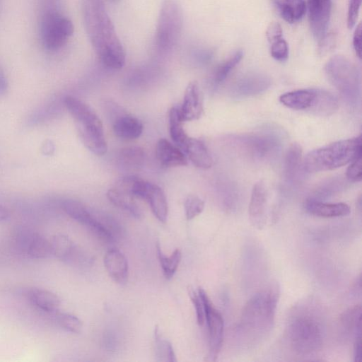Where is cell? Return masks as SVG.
<instances>
[{"label":"cell","instance_id":"cell-1","mask_svg":"<svg viewBox=\"0 0 362 362\" xmlns=\"http://www.w3.org/2000/svg\"><path fill=\"white\" fill-rule=\"evenodd\" d=\"M83 20L90 44L103 64L122 69L126 54L103 0H83Z\"/></svg>","mask_w":362,"mask_h":362},{"label":"cell","instance_id":"cell-2","mask_svg":"<svg viewBox=\"0 0 362 362\" xmlns=\"http://www.w3.org/2000/svg\"><path fill=\"white\" fill-rule=\"evenodd\" d=\"M279 295L276 282L256 293L243 308L240 328L247 334L257 336L269 332L274 322Z\"/></svg>","mask_w":362,"mask_h":362},{"label":"cell","instance_id":"cell-3","mask_svg":"<svg viewBox=\"0 0 362 362\" xmlns=\"http://www.w3.org/2000/svg\"><path fill=\"white\" fill-rule=\"evenodd\" d=\"M286 336L291 349L301 356L319 351L324 339L322 320L313 310L301 308L294 312L286 327Z\"/></svg>","mask_w":362,"mask_h":362},{"label":"cell","instance_id":"cell-4","mask_svg":"<svg viewBox=\"0 0 362 362\" xmlns=\"http://www.w3.org/2000/svg\"><path fill=\"white\" fill-rule=\"evenodd\" d=\"M361 136L341 140L310 151L303 167L309 173L332 170L351 163L361 153Z\"/></svg>","mask_w":362,"mask_h":362},{"label":"cell","instance_id":"cell-5","mask_svg":"<svg viewBox=\"0 0 362 362\" xmlns=\"http://www.w3.org/2000/svg\"><path fill=\"white\" fill-rule=\"evenodd\" d=\"M64 105L76 122L80 137L92 153L104 155L107 150L101 120L87 104L73 96L64 98Z\"/></svg>","mask_w":362,"mask_h":362},{"label":"cell","instance_id":"cell-6","mask_svg":"<svg viewBox=\"0 0 362 362\" xmlns=\"http://www.w3.org/2000/svg\"><path fill=\"white\" fill-rule=\"evenodd\" d=\"M325 72L348 103H357L361 93V73L355 64L345 56L334 55L327 62Z\"/></svg>","mask_w":362,"mask_h":362},{"label":"cell","instance_id":"cell-7","mask_svg":"<svg viewBox=\"0 0 362 362\" xmlns=\"http://www.w3.org/2000/svg\"><path fill=\"white\" fill-rule=\"evenodd\" d=\"M279 100L290 109L306 111L321 117L330 116L337 106L335 95L320 88H306L288 92L282 94Z\"/></svg>","mask_w":362,"mask_h":362},{"label":"cell","instance_id":"cell-8","mask_svg":"<svg viewBox=\"0 0 362 362\" xmlns=\"http://www.w3.org/2000/svg\"><path fill=\"white\" fill-rule=\"evenodd\" d=\"M183 28V14L176 0H165L160 6L155 41L157 48L169 51L180 39Z\"/></svg>","mask_w":362,"mask_h":362},{"label":"cell","instance_id":"cell-9","mask_svg":"<svg viewBox=\"0 0 362 362\" xmlns=\"http://www.w3.org/2000/svg\"><path fill=\"white\" fill-rule=\"evenodd\" d=\"M41 23L42 41L50 50L64 46L74 33L72 22L55 11L46 12Z\"/></svg>","mask_w":362,"mask_h":362},{"label":"cell","instance_id":"cell-10","mask_svg":"<svg viewBox=\"0 0 362 362\" xmlns=\"http://www.w3.org/2000/svg\"><path fill=\"white\" fill-rule=\"evenodd\" d=\"M198 291L204 305V322H206L209 333V358L210 361H216L223 344L224 321L221 313L214 306L204 289L199 288Z\"/></svg>","mask_w":362,"mask_h":362},{"label":"cell","instance_id":"cell-11","mask_svg":"<svg viewBox=\"0 0 362 362\" xmlns=\"http://www.w3.org/2000/svg\"><path fill=\"white\" fill-rule=\"evenodd\" d=\"M308 18L314 37L321 40L327 33L332 3L331 0H308Z\"/></svg>","mask_w":362,"mask_h":362},{"label":"cell","instance_id":"cell-12","mask_svg":"<svg viewBox=\"0 0 362 362\" xmlns=\"http://www.w3.org/2000/svg\"><path fill=\"white\" fill-rule=\"evenodd\" d=\"M271 79L265 74L251 73L239 78L231 88L235 98H247L264 92L271 85Z\"/></svg>","mask_w":362,"mask_h":362},{"label":"cell","instance_id":"cell-13","mask_svg":"<svg viewBox=\"0 0 362 362\" xmlns=\"http://www.w3.org/2000/svg\"><path fill=\"white\" fill-rule=\"evenodd\" d=\"M267 203L265 183L259 180L253 186L248 209L250 222L257 228L261 229L265 224Z\"/></svg>","mask_w":362,"mask_h":362},{"label":"cell","instance_id":"cell-14","mask_svg":"<svg viewBox=\"0 0 362 362\" xmlns=\"http://www.w3.org/2000/svg\"><path fill=\"white\" fill-rule=\"evenodd\" d=\"M180 116L184 122L199 119L203 112L201 91L196 81L190 82L186 88L183 102L179 106Z\"/></svg>","mask_w":362,"mask_h":362},{"label":"cell","instance_id":"cell-15","mask_svg":"<svg viewBox=\"0 0 362 362\" xmlns=\"http://www.w3.org/2000/svg\"><path fill=\"white\" fill-rule=\"evenodd\" d=\"M103 262L109 276L117 284H125L128 279V262L124 255L117 249L106 252Z\"/></svg>","mask_w":362,"mask_h":362},{"label":"cell","instance_id":"cell-16","mask_svg":"<svg viewBox=\"0 0 362 362\" xmlns=\"http://www.w3.org/2000/svg\"><path fill=\"white\" fill-rule=\"evenodd\" d=\"M305 209L310 214L322 218L341 217L351 213L349 206L345 203H326L314 198L305 202Z\"/></svg>","mask_w":362,"mask_h":362},{"label":"cell","instance_id":"cell-17","mask_svg":"<svg viewBox=\"0 0 362 362\" xmlns=\"http://www.w3.org/2000/svg\"><path fill=\"white\" fill-rule=\"evenodd\" d=\"M156 155L161 165L166 168L184 166L187 164L184 152L165 139H160L158 141Z\"/></svg>","mask_w":362,"mask_h":362},{"label":"cell","instance_id":"cell-18","mask_svg":"<svg viewBox=\"0 0 362 362\" xmlns=\"http://www.w3.org/2000/svg\"><path fill=\"white\" fill-rule=\"evenodd\" d=\"M250 153L257 157H265L274 152L279 146L278 138L270 134L249 135L238 139Z\"/></svg>","mask_w":362,"mask_h":362},{"label":"cell","instance_id":"cell-19","mask_svg":"<svg viewBox=\"0 0 362 362\" xmlns=\"http://www.w3.org/2000/svg\"><path fill=\"white\" fill-rule=\"evenodd\" d=\"M142 199L149 204L157 219L165 223L168 217V207L163 189L156 184L146 182Z\"/></svg>","mask_w":362,"mask_h":362},{"label":"cell","instance_id":"cell-20","mask_svg":"<svg viewBox=\"0 0 362 362\" xmlns=\"http://www.w3.org/2000/svg\"><path fill=\"white\" fill-rule=\"evenodd\" d=\"M107 197L110 202L136 218H140L141 211L134 200V197L127 189L117 185L110 189Z\"/></svg>","mask_w":362,"mask_h":362},{"label":"cell","instance_id":"cell-21","mask_svg":"<svg viewBox=\"0 0 362 362\" xmlns=\"http://www.w3.org/2000/svg\"><path fill=\"white\" fill-rule=\"evenodd\" d=\"M184 152L188 156L192 163L202 169L210 168L213 159L205 144L199 139L189 138Z\"/></svg>","mask_w":362,"mask_h":362},{"label":"cell","instance_id":"cell-22","mask_svg":"<svg viewBox=\"0 0 362 362\" xmlns=\"http://www.w3.org/2000/svg\"><path fill=\"white\" fill-rule=\"evenodd\" d=\"M270 1L281 17L289 23L300 20L306 11V4L304 0Z\"/></svg>","mask_w":362,"mask_h":362},{"label":"cell","instance_id":"cell-23","mask_svg":"<svg viewBox=\"0 0 362 362\" xmlns=\"http://www.w3.org/2000/svg\"><path fill=\"white\" fill-rule=\"evenodd\" d=\"M143 129L141 122L130 115L119 117L113 125V130L116 136L129 140L139 138L142 134Z\"/></svg>","mask_w":362,"mask_h":362},{"label":"cell","instance_id":"cell-24","mask_svg":"<svg viewBox=\"0 0 362 362\" xmlns=\"http://www.w3.org/2000/svg\"><path fill=\"white\" fill-rule=\"evenodd\" d=\"M28 296L33 304L43 311L56 313L60 306L59 297L47 290L33 288Z\"/></svg>","mask_w":362,"mask_h":362},{"label":"cell","instance_id":"cell-25","mask_svg":"<svg viewBox=\"0 0 362 362\" xmlns=\"http://www.w3.org/2000/svg\"><path fill=\"white\" fill-rule=\"evenodd\" d=\"M65 213L81 224L89 228L93 220V211L79 201L66 199L62 202Z\"/></svg>","mask_w":362,"mask_h":362},{"label":"cell","instance_id":"cell-26","mask_svg":"<svg viewBox=\"0 0 362 362\" xmlns=\"http://www.w3.org/2000/svg\"><path fill=\"white\" fill-rule=\"evenodd\" d=\"M179 106L173 107L169 112V129L171 139L183 152L189 136L186 134L182 124Z\"/></svg>","mask_w":362,"mask_h":362},{"label":"cell","instance_id":"cell-27","mask_svg":"<svg viewBox=\"0 0 362 362\" xmlns=\"http://www.w3.org/2000/svg\"><path fill=\"white\" fill-rule=\"evenodd\" d=\"M51 243L52 254L62 261H70L76 256V246L67 236L57 234Z\"/></svg>","mask_w":362,"mask_h":362},{"label":"cell","instance_id":"cell-28","mask_svg":"<svg viewBox=\"0 0 362 362\" xmlns=\"http://www.w3.org/2000/svg\"><path fill=\"white\" fill-rule=\"evenodd\" d=\"M343 327L354 337L361 335V305H355L346 310L340 317Z\"/></svg>","mask_w":362,"mask_h":362},{"label":"cell","instance_id":"cell-29","mask_svg":"<svg viewBox=\"0 0 362 362\" xmlns=\"http://www.w3.org/2000/svg\"><path fill=\"white\" fill-rule=\"evenodd\" d=\"M154 351L157 361H177L171 343L161 334L157 327L154 331Z\"/></svg>","mask_w":362,"mask_h":362},{"label":"cell","instance_id":"cell-30","mask_svg":"<svg viewBox=\"0 0 362 362\" xmlns=\"http://www.w3.org/2000/svg\"><path fill=\"white\" fill-rule=\"evenodd\" d=\"M302 148L297 144H292L286 151L284 158V174L287 179L293 180L300 168L302 161Z\"/></svg>","mask_w":362,"mask_h":362},{"label":"cell","instance_id":"cell-31","mask_svg":"<svg viewBox=\"0 0 362 362\" xmlns=\"http://www.w3.org/2000/svg\"><path fill=\"white\" fill-rule=\"evenodd\" d=\"M156 252L164 276L167 279H170L174 276L181 262V250L177 248L169 257H166L163 255L160 244L157 243Z\"/></svg>","mask_w":362,"mask_h":362},{"label":"cell","instance_id":"cell-32","mask_svg":"<svg viewBox=\"0 0 362 362\" xmlns=\"http://www.w3.org/2000/svg\"><path fill=\"white\" fill-rule=\"evenodd\" d=\"M145 153L139 146H129L123 148L119 156L120 163L128 169H138L144 162Z\"/></svg>","mask_w":362,"mask_h":362},{"label":"cell","instance_id":"cell-33","mask_svg":"<svg viewBox=\"0 0 362 362\" xmlns=\"http://www.w3.org/2000/svg\"><path fill=\"white\" fill-rule=\"evenodd\" d=\"M28 255L34 259H43L52 255L50 241L37 234L34 235L27 248Z\"/></svg>","mask_w":362,"mask_h":362},{"label":"cell","instance_id":"cell-34","mask_svg":"<svg viewBox=\"0 0 362 362\" xmlns=\"http://www.w3.org/2000/svg\"><path fill=\"white\" fill-rule=\"evenodd\" d=\"M243 57V51L238 49L226 60L221 63L214 72V80L216 83L223 82L230 71L239 64Z\"/></svg>","mask_w":362,"mask_h":362},{"label":"cell","instance_id":"cell-35","mask_svg":"<svg viewBox=\"0 0 362 362\" xmlns=\"http://www.w3.org/2000/svg\"><path fill=\"white\" fill-rule=\"evenodd\" d=\"M56 322L63 329L74 334L80 333L83 327L80 319L69 313H57Z\"/></svg>","mask_w":362,"mask_h":362},{"label":"cell","instance_id":"cell-36","mask_svg":"<svg viewBox=\"0 0 362 362\" xmlns=\"http://www.w3.org/2000/svg\"><path fill=\"white\" fill-rule=\"evenodd\" d=\"M204 202L197 195L190 194L185 201L184 207L187 220H192L199 216L204 209Z\"/></svg>","mask_w":362,"mask_h":362},{"label":"cell","instance_id":"cell-37","mask_svg":"<svg viewBox=\"0 0 362 362\" xmlns=\"http://www.w3.org/2000/svg\"><path fill=\"white\" fill-rule=\"evenodd\" d=\"M187 292L195 309L197 322L199 325H203L204 323V305L202 297L199 291H196L192 286H188Z\"/></svg>","mask_w":362,"mask_h":362},{"label":"cell","instance_id":"cell-38","mask_svg":"<svg viewBox=\"0 0 362 362\" xmlns=\"http://www.w3.org/2000/svg\"><path fill=\"white\" fill-rule=\"evenodd\" d=\"M270 54L276 61H286L288 57V46L286 41L281 38L271 43Z\"/></svg>","mask_w":362,"mask_h":362},{"label":"cell","instance_id":"cell-39","mask_svg":"<svg viewBox=\"0 0 362 362\" xmlns=\"http://www.w3.org/2000/svg\"><path fill=\"white\" fill-rule=\"evenodd\" d=\"M362 161L361 153L358 155L353 160L346 170V178L352 182H359L361 180L362 175Z\"/></svg>","mask_w":362,"mask_h":362},{"label":"cell","instance_id":"cell-40","mask_svg":"<svg viewBox=\"0 0 362 362\" xmlns=\"http://www.w3.org/2000/svg\"><path fill=\"white\" fill-rule=\"evenodd\" d=\"M361 4V0H349L347 13V26L349 29L356 25Z\"/></svg>","mask_w":362,"mask_h":362},{"label":"cell","instance_id":"cell-41","mask_svg":"<svg viewBox=\"0 0 362 362\" xmlns=\"http://www.w3.org/2000/svg\"><path fill=\"white\" fill-rule=\"evenodd\" d=\"M266 36L270 44L283 38V30L281 25L276 21L271 22L267 28Z\"/></svg>","mask_w":362,"mask_h":362},{"label":"cell","instance_id":"cell-42","mask_svg":"<svg viewBox=\"0 0 362 362\" xmlns=\"http://www.w3.org/2000/svg\"><path fill=\"white\" fill-rule=\"evenodd\" d=\"M318 52L320 55H325L332 50L335 45V37L333 34L327 33L326 35L319 41Z\"/></svg>","mask_w":362,"mask_h":362},{"label":"cell","instance_id":"cell-43","mask_svg":"<svg viewBox=\"0 0 362 362\" xmlns=\"http://www.w3.org/2000/svg\"><path fill=\"white\" fill-rule=\"evenodd\" d=\"M353 47L357 57L361 58V23H359L354 33Z\"/></svg>","mask_w":362,"mask_h":362},{"label":"cell","instance_id":"cell-44","mask_svg":"<svg viewBox=\"0 0 362 362\" xmlns=\"http://www.w3.org/2000/svg\"><path fill=\"white\" fill-rule=\"evenodd\" d=\"M354 361L360 362L361 359V335L354 337Z\"/></svg>","mask_w":362,"mask_h":362},{"label":"cell","instance_id":"cell-45","mask_svg":"<svg viewBox=\"0 0 362 362\" xmlns=\"http://www.w3.org/2000/svg\"><path fill=\"white\" fill-rule=\"evenodd\" d=\"M7 89V82L3 72L0 70V97L5 94Z\"/></svg>","mask_w":362,"mask_h":362},{"label":"cell","instance_id":"cell-46","mask_svg":"<svg viewBox=\"0 0 362 362\" xmlns=\"http://www.w3.org/2000/svg\"><path fill=\"white\" fill-rule=\"evenodd\" d=\"M9 217V213L8 210L0 205V221L6 220Z\"/></svg>","mask_w":362,"mask_h":362},{"label":"cell","instance_id":"cell-47","mask_svg":"<svg viewBox=\"0 0 362 362\" xmlns=\"http://www.w3.org/2000/svg\"><path fill=\"white\" fill-rule=\"evenodd\" d=\"M53 150H54V147L50 141H47L45 143V144L43 145L42 151L45 154H50L51 151H53Z\"/></svg>","mask_w":362,"mask_h":362},{"label":"cell","instance_id":"cell-48","mask_svg":"<svg viewBox=\"0 0 362 362\" xmlns=\"http://www.w3.org/2000/svg\"><path fill=\"white\" fill-rule=\"evenodd\" d=\"M110 1H113V2H116V1H118L119 0H110Z\"/></svg>","mask_w":362,"mask_h":362}]
</instances>
